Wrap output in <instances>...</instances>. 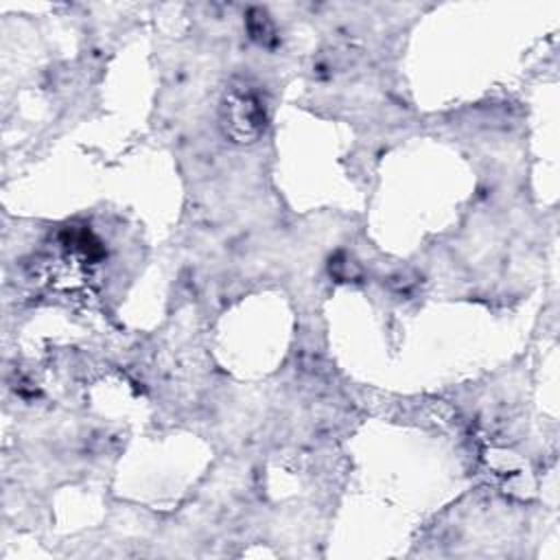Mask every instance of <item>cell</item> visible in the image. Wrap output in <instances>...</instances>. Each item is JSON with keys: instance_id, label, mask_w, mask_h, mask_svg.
Listing matches in <instances>:
<instances>
[{"instance_id": "cell-1", "label": "cell", "mask_w": 560, "mask_h": 560, "mask_svg": "<svg viewBox=\"0 0 560 560\" xmlns=\"http://www.w3.org/2000/svg\"><path fill=\"white\" fill-rule=\"evenodd\" d=\"M221 125L236 142H254L265 129L260 96L247 85H234L221 105Z\"/></svg>"}]
</instances>
